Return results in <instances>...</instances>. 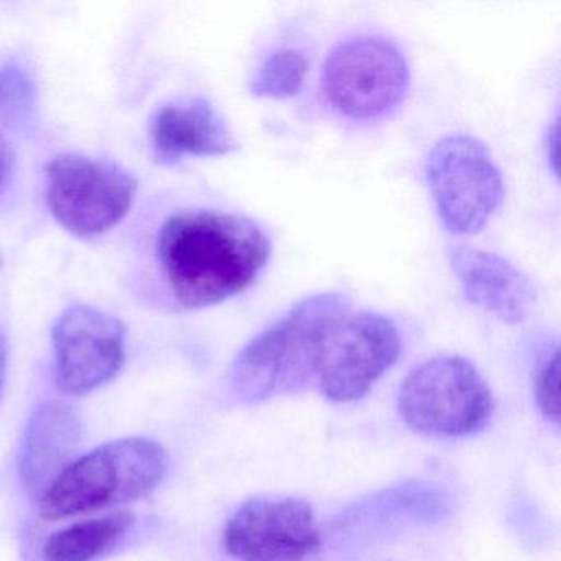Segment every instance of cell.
Returning <instances> with one entry per match:
<instances>
[{
	"label": "cell",
	"mask_w": 561,
	"mask_h": 561,
	"mask_svg": "<svg viewBox=\"0 0 561 561\" xmlns=\"http://www.w3.org/2000/svg\"><path fill=\"white\" fill-rule=\"evenodd\" d=\"M446 257L469 304L505 324L527 320L537 304V288L525 272L502 255L471 245H451Z\"/></svg>",
	"instance_id": "cell-11"
},
{
	"label": "cell",
	"mask_w": 561,
	"mask_h": 561,
	"mask_svg": "<svg viewBox=\"0 0 561 561\" xmlns=\"http://www.w3.org/2000/svg\"><path fill=\"white\" fill-rule=\"evenodd\" d=\"M83 435L80 413L70 403L47 400L28 419L21 453V482L27 495L41 499L77 459Z\"/></svg>",
	"instance_id": "cell-12"
},
{
	"label": "cell",
	"mask_w": 561,
	"mask_h": 561,
	"mask_svg": "<svg viewBox=\"0 0 561 561\" xmlns=\"http://www.w3.org/2000/svg\"><path fill=\"white\" fill-rule=\"evenodd\" d=\"M425 175L436 215L451 234L482 231L504 203L501 169L476 137L453 134L439 139L426 159Z\"/></svg>",
	"instance_id": "cell-6"
},
{
	"label": "cell",
	"mask_w": 561,
	"mask_h": 561,
	"mask_svg": "<svg viewBox=\"0 0 561 561\" xmlns=\"http://www.w3.org/2000/svg\"><path fill=\"white\" fill-rule=\"evenodd\" d=\"M400 351L402 337L392 320L374 311H346L324 340L314 387L331 402L363 399Z\"/></svg>",
	"instance_id": "cell-8"
},
{
	"label": "cell",
	"mask_w": 561,
	"mask_h": 561,
	"mask_svg": "<svg viewBox=\"0 0 561 561\" xmlns=\"http://www.w3.org/2000/svg\"><path fill=\"white\" fill-rule=\"evenodd\" d=\"M12 176V152L8 140L0 134V195L8 188Z\"/></svg>",
	"instance_id": "cell-18"
},
{
	"label": "cell",
	"mask_w": 561,
	"mask_h": 561,
	"mask_svg": "<svg viewBox=\"0 0 561 561\" xmlns=\"http://www.w3.org/2000/svg\"><path fill=\"white\" fill-rule=\"evenodd\" d=\"M136 182L104 160L64 153L47 167V203L54 218L77 238L116 228L133 208Z\"/></svg>",
	"instance_id": "cell-7"
},
{
	"label": "cell",
	"mask_w": 561,
	"mask_h": 561,
	"mask_svg": "<svg viewBox=\"0 0 561 561\" xmlns=\"http://www.w3.org/2000/svg\"><path fill=\"white\" fill-rule=\"evenodd\" d=\"M271 254V239L254 219L213 209L175 213L157 238L167 287L185 310H203L244 294Z\"/></svg>",
	"instance_id": "cell-1"
},
{
	"label": "cell",
	"mask_w": 561,
	"mask_h": 561,
	"mask_svg": "<svg viewBox=\"0 0 561 561\" xmlns=\"http://www.w3.org/2000/svg\"><path fill=\"white\" fill-rule=\"evenodd\" d=\"M560 354L557 344L545 347L538 356L534 374V392L538 409L550 422L560 420V397H558V376H560Z\"/></svg>",
	"instance_id": "cell-16"
},
{
	"label": "cell",
	"mask_w": 561,
	"mask_h": 561,
	"mask_svg": "<svg viewBox=\"0 0 561 561\" xmlns=\"http://www.w3.org/2000/svg\"><path fill=\"white\" fill-rule=\"evenodd\" d=\"M169 453L156 439L130 436L75 459L38 499L48 520L119 507L156 491L169 471Z\"/></svg>",
	"instance_id": "cell-3"
},
{
	"label": "cell",
	"mask_w": 561,
	"mask_h": 561,
	"mask_svg": "<svg viewBox=\"0 0 561 561\" xmlns=\"http://www.w3.org/2000/svg\"><path fill=\"white\" fill-rule=\"evenodd\" d=\"M346 311L350 300L337 291L295 304L236 357L231 367L236 396L244 402H264L317 386L324 340Z\"/></svg>",
	"instance_id": "cell-2"
},
{
	"label": "cell",
	"mask_w": 561,
	"mask_h": 561,
	"mask_svg": "<svg viewBox=\"0 0 561 561\" xmlns=\"http://www.w3.org/2000/svg\"><path fill=\"white\" fill-rule=\"evenodd\" d=\"M321 545L317 515L298 497L249 499L222 535V547L234 561H308Z\"/></svg>",
	"instance_id": "cell-9"
},
{
	"label": "cell",
	"mask_w": 561,
	"mask_h": 561,
	"mask_svg": "<svg viewBox=\"0 0 561 561\" xmlns=\"http://www.w3.org/2000/svg\"><path fill=\"white\" fill-rule=\"evenodd\" d=\"M397 405L405 425L415 432L459 438L488 426L494 397L474 364L445 354L410 370L400 386Z\"/></svg>",
	"instance_id": "cell-4"
},
{
	"label": "cell",
	"mask_w": 561,
	"mask_h": 561,
	"mask_svg": "<svg viewBox=\"0 0 561 561\" xmlns=\"http://www.w3.org/2000/svg\"><path fill=\"white\" fill-rule=\"evenodd\" d=\"M308 73L310 60L307 55L295 48H284L262 61L252 77L249 90L259 100H291L304 90Z\"/></svg>",
	"instance_id": "cell-15"
},
{
	"label": "cell",
	"mask_w": 561,
	"mask_h": 561,
	"mask_svg": "<svg viewBox=\"0 0 561 561\" xmlns=\"http://www.w3.org/2000/svg\"><path fill=\"white\" fill-rule=\"evenodd\" d=\"M34 101V83L22 68L9 65L0 70V116H25Z\"/></svg>",
	"instance_id": "cell-17"
},
{
	"label": "cell",
	"mask_w": 561,
	"mask_h": 561,
	"mask_svg": "<svg viewBox=\"0 0 561 561\" xmlns=\"http://www.w3.org/2000/svg\"><path fill=\"white\" fill-rule=\"evenodd\" d=\"M126 327L113 314L73 305L51 334L54 380L65 396H87L113 380L126 360Z\"/></svg>",
	"instance_id": "cell-10"
},
{
	"label": "cell",
	"mask_w": 561,
	"mask_h": 561,
	"mask_svg": "<svg viewBox=\"0 0 561 561\" xmlns=\"http://www.w3.org/2000/svg\"><path fill=\"white\" fill-rule=\"evenodd\" d=\"M150 140L163 163L188 157L231 156L239 150L226 121L203 98L163 106L153 117Z\"/></svg>",
	"instance_id": "cell-13"
},
{
	"label": "cell",
	"mask_w": 561,
	"mask_h": 561,
	"mask_svg": "<svg viewBox=\"0 0 561 561\" xmlns=\"http://www.w3.org/2000/svg\"><path fill=\"white\" fill-rule=\"evenodd\" d=\"M134 520L133 512L116 511L75 522L48 537L44 561H98L127 537Z\"/></svg>",
	"instance_id": "cell-14"
},
{
	"label": "cell",
	"mask_w": 561,
	"mask_h": 561,
	"mask_svg": "<svg viewBox=\"0 0 561 561\" xmlns=\"http://www.w3.org/2000/svg\"><path fill=\"white\" fill-rule=\"evenodd\" d=\"M9 341L4 331L0 328V400L4 396L5 379H8Z\"/></svg>",
	"instance_id": "cell-20"
},
{
	"label": "cell",
	"mask_w": 561,
	"mask_h": 561,
	"mask_svg": "<svg viewBox=\"0 0 561 561\" xmlns=\"http://www.w3.org/2000/svg\"><path fill=\"white\" fill-rule=\"evenodd\" d=\"M320 84L334 113L354 123H370L389 116L405 100L410 65L396 42L357 35L331 48Z\"/></svg>",
	"instance_id": "cell-5"
},
{
	"label": "cell",
	"mask_w": 561,
	"mask_h": 561,
	"mask_svg": "<svg viewBox=\"0 0 561 561\" xmlns=\"http://www.w3.org/2000/svg\"><path fill=\"white\" fill-rule=\"evenodd\" d=\"M545 156L550 162L551 172L558 175V117L551 121L545 136Z\"/></svg>",
	"instance_id": "cell-19"
}]
</instances>
